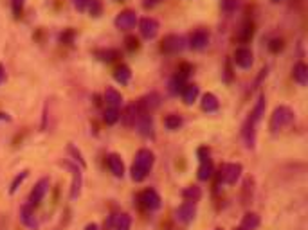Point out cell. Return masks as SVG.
<instances>
[{"label":"cell","mask_w":308,"mask_h":230,"mask_svg":"<svg viewBox=\"0 0 308 230\" xmlns=\"http://www.w3.org/2000/svg\"><path fill=\"white\" fill-rule=\"evenodd\" d=\"M241 173H243V166L238 162H227L220 167L218 173V182L223 185H234L240 180Z\"/></svg>","instance_id":"277c9868"},{"label":"cell","mask_w":308,"mask_h":230,"mask_svg":"<svg viewBox=\"0 0 308 230\" xmlns=\"http://www.w3.org/2000/svg\"><path fill=\"white\" fill-rule=\"evenodd\" d=\"M85 230H99V225L98 223H89V225L85 227Z\"/></svg>","instance_id":"c3c4849f"},{"label":"cell","mask_w":308,"mask_h":230,"mask_svg":"<svg viewBox=\"0 0 308 230\" xmlns=\"http://www.w3.org/2000/svg\"><path fill=\"white\" fill-rule=\"evenodd\" d=\"M116 2H125V0H116Z\"/></svg>","instance_id":"f907efd6"},{"label":"cell","mask_w":308,"mask_h":230,"mask_svg":"<svg viewBox=\"0 0 308 230\" xmlns=\"http://www.w3.org/2000/svg\"><path fill=\"white\" fill-rule=\"evenodd\" d=\"M197 157H198V162H205V160H211V149L207 146H200L197 149Z\"/></svg>","instance_id":"f35d334b"},{"label":"cell","mask_w":308,"mask_h":230,"mask_svg":"<svg viewBox=\"0 0 308 230\" xmlns=\"http://www.w3.org/2000/svg\"><path fill=\"white\" fill-rule=\"evenodd\" d=\"M65 166L71 169L72 173V184H71V200H78L81 194V187H83V167H80L76 162H65Z\"/></svg>","instance_id":"ba28073f"},{"label":"cell","mask_w":308,"mask_h":230,"mask_svg":"<svg viewBox=\"0 0 308 230\" xmlns=\"http://www.w3.org/2000/svg\"><path fill=\"white\" fill-rule=\"evenodd\" d=\"M214 173V166H213V160H205V162H200L198 166V171H197V176L200 182H207L213 176Z\"/></svg>","instance_id":"484cf974"},{"label":"cell","mask_w":308,"mask_h":230,"mask_svg":"<svg viewBox=\"0 0 308 230\" xmlns=\"http://www.w3.org/2000/svg\"><path fill=\"white\" fill-rule=\"evenodd\" d=\"M252 32H254V25L252 23L247 22L243 27H241V32H240V40L243 41V43H247V41L252 38Z\"/></svg>","instance_id":"8d00e7d4"},{"label":"cell","mask_w":308,"mask_h":230,"mask_svg":"<svg viewBox=\"0 0 308 230\" xmlns=\"http://www.w3.org/2000/svg\"><path fill=\"white\" fill-rule=\"evenodd\" d=\"M96 56H98V59L103 61V63H112L116 58H119V52L116 49H101V50H96Z\"/></svg>","instance_id":"f546056e"},{"label":"cell","mask_w":308,"mask_h":230,"mask_svg":"<svg viewBox=\"0 0 308 230\" xmlns=\"http://www.w3.org/2000/svg\"><path fill=\"white\" fill-rule=\"evenodd\" d=\"M234 230H245V229H241V227H236V229H234Z\"/></svg>","instance_id":"681fc988"},{"label":"cell","mask_w":308,"mask_h":230,"mask_svg":"<svg viewBox=\"0 0 308 230\" xmlns=\"http://www.w3.org/2000/svg\"><path fill=\"white\" fill-rule=\"evenodd\" d=\"M139 110V108H137ZM135 131L144 139H155V124H153V115L146 112H137V119L134 124Z\"/></svg>","instance_id":"3957f363"},{"label":"cell","mask_w":308,"mask_h":230,"mask_svg":"<svg viewBox=\"0 0 308 230\" xmlns=\"http://www.w3.org/2000/svg\"><path fill=\"white\" fill-rule=\"evenodd\" d=\"M130 225H132V218L128 214H119L114 230H130Z\"/></svg>","instance_id":"d590c367"},{"label":"cell","mask_w":308,"mask_h":230,"mask_svg":"<svg viewBox=\"0 0 308 230\" xmlns=\"http://www.w3.org/2000/svg\"><path fill=\"white\" fill-rule=\"evenodd\" d=\"M35 207H31L29 203H27L26 207H22V211H20V220H22V223L26 227H29V229H36L38 227V221H36V216H35V211H33Z\"/></svg>","instance_id":"7402d4cb"},{"label":"cell","mask_w":308,"mask_h":230,"mask_svg":"<svg viewBox=\"0 0 308 230\" xmlns=\"http://www.w3.org/2000/svg\"><path fill=\"white\" fill-rule=\"evenodd\" d=\"M272 2H279V0H272Z\"/></svg>","instance_id":"816d5d0a"},{"label":"cell","mask_w":308,"mask_h":230,"mask_svg":"<svg viewBox=\"0 0 308 230\" xmlns=\"http://www.w3.org/2000/svg\"><path fill=\"white\" fill-rule=\"evenodd\" d=\"M294 117H295V113L290 106H286V104L276 106L272 115H270V121H268V130H270V133H272V135L281 133L286 126H290Z\"/></svg>","instance_id":"7a4b0ae2"},{"label":"cell","mask_w":308,"mask_h":230,"mask_svg":"<svg viewBox=\"0 0 308 230\" xmlns=\"http://www.w3.org/2000/svg\"><path fill=\"white\" fill-rule=\"evenodd\" d=\"M261 225V220H259V216L256 214V212H247L245 216L241 218V229L245 230H256L258 227Z\"/></svg>","instance_id":"d4e9b609"},{"label":"cell","mask_w":308,"mask_h":230,"mask_svg":"<svg viewBox=\"0 0 308 230\" xmlns=\"http://www.w3.org/2000/svg\"><path fill=\"white\" fill-rule=\"evenodd\" d=\"M200 108L204 110L205 113H214L218 112L220 108V101L218 97L214 94H211V92H207V94L202 95V101H200Z\"/></svg>","instance_id":"e0dca14e"},{"label":"cell","mask_w":308,"mask_h":230,"mask_svg":"<svg viewBox=\"0 0 308 230\" xmlns=\"http://www.w3.org/2000/svg\"><path fill=\"white\" fill-rule=\"evenodd\" d=\"M105 101H107V106H110V108H121L123 106V95L114 86H107V90H105Z\"/></svg>","instance_id":"d6986e66"},{"label":"cell","mask_w":308,"mask_h":230,"mask_svg":"<svg viewBox=\"0 0 308 230\" xmlns=\"http://www.w3.org/2000/svg\"><path fill=\"white\" fill-rule=\"evenodd\" d=\"M211 41V34L207 29H197L193 31L188 38V47L193 50H204L205 47L209 45Z\"/></svg>","instance_id":"8fae6325"},{"label":"cell","mask_w":308,"mask_h":230,"mask_svg":"<svg viewBox=\"0 0 308 230\" xmlns=\"http://www.w3.org/2000/svg\"><path fill=\"white\" fill-rule=\"evenodd\" d=\"M265 106H267V99H265V94H259L258 99H256V104L254 108H252V112H250V115L256 119V121H261V117L265 115Z\"/></svg>","instance_id":"83f0119b"},{"label":"cell","mask_w":308,"mask_h":230,"mask_svg":"<svg viewBox=\"0 0 308 230\" xmlns=\"http://www.w3.org/2000/svg\"><path fill=\"white\" fill-rule=\"evenodd\" d=\"M186 79H188V77L180 76V74H175V76L170 79V83H168V90H170V94L179 95L180 92L184 90V86H186Z\"/></svg>","instance_id":"cb8c5ba5"},{"label":"cell","mask_w":308,"mask_h":230,"mask_svg":"<svg viewBox=\"0 0 308 230\" xmlns=\"http://www.w3.org/2000/svg\"><path fill=\"white\" fill-rule=\"evenodd\" d=\"M74 36H76V32L72 31V29H67V31H63L62 34H60V41H62V43H67V45H71L72 41H74Z\"/></svg>","instance_id":"ab89813d"},{"label":"cell","mask_w":308,"mask_h":230,"mask_svg":"<svg viewBox=\"0 0 308 230\" xmlns=\"http://www.w3.org/2000/svg\"><path fill=\"white\" fill-rule=\"evenodd\" d=\"M72 5H74V9L78 11V13H85L87 7H89V2L90 0H71Z\"/></svg>","instance_id":"60d3db41"},{"label":"cell","mask_w":308,"mask_h":230,"mask_svg":"<svg viewBox=\"0 0 308 230\" xmlns=\"http://www.w3.org/2000/svg\"><path fill=\"white\" fill-rule=\"evenodd\" d=\"M87 13H89L90 16H94V18L101 16L103 14V2L101 0H90L89 7H87Z\"/></svg>","instance_id":"e575fe53"},{"label":"cell","mask_w":308,"mask_h":230,"mask_svg":"<svg viewBox=\"0 0 308 230\" xmlns=\"http://www.w3.org/2000/svg\"><path fill=\"white\" fill-rule=\"evenodd\" d=\"M139 32L144 40H155L159 31H161V23L159 20L153 18V16H144V18L139 20Z\"/></svg>","instance_id":"9c48e42d"},{"label":"cell","mask_w":308,"mask_h":230,"mask_svg":"<svg viewBox=\"0 0 308 230\" xmlns=\"http://www.w3.org/2000/svg\"><path fill=\"white\" fill-rule=\"evenodd\" d=\"M153 164H155V155L152 149L143 148L135 153L134 164H132V180L134 182H143L146 180V176L152 171Z\"/></svg>","instance_id":"6da1fadb"},{"label":"cell","mask_w":308,"mask_h":230,"mask_svg":"<svg viewBox=\"0 0 308 230\" xmlns=\"http://www.w3.org/2000/svg\"><path fill=\"white\" fill-rule=\"evenodd\" d=\"M114 79H116L119 85L126 86L132 81V68L128 65H119V67L114 70Z\"/></svg>","instance_id":"603a6c76"},{"label":"cell","mask_w":308,"mask_h":230,"mask_svg":"<svg viewBox=\"0 0 308 230\" xmlns=\"http://www.w3.org/2000/svg\"><path fill=\"white\" fill-rule=\"evenodd\" d=\"M164 126L166 130L170 131H177L184 126V119L182 115H177V113H170V115H166L164 117Z\"/></svg>","instance_id":"4316f807"},{"label":"cell","mask_w":308,"mask_h":230,"mask_svg":"<svg viewBox=\"0 0 308 230\" xmlns=\"http://www.w3.org/2000/svg\"><path fill=\"white\" fill-rule=\"evenodd\" d=\"M119 119H121V112H119V108H110L108 106L105 112H103V121L107 122V124H116V122H119Z\"/></svg>","instance_id":"4dcf8cb0"},{"label":"cell","mask_w":308,"mask_h":230,"mask_svg":"<svg viewBox=\"0 0 308 230\" xmlns=\"http://www.w3.org/2000/svg\"><path fill=\"white\" fill-rule=\"evenodd\" d=\"M137 104H128L123 112H121V121H123V124H125L126 128H134L135 124V119H137Z\"/></svg>","instance_id":"ffe728a7"},{"label":"cell","mask_w":308,"mask_h":230,"mask_svg":"<svg viewBox=\"0 0 308 230\" xmlns=\"http://www.w3.org/2000/svg\"><path fill=\"white\" fill-rule=\"evenodd\" d=\"M234 63H236V67L243 68V70L250 68L252 63H254V54H252V50H250L249 47H238L236 52H234Z\"/></svg>","instance_id":"9a60e30c"},{"label":"cell","mask_w":308,"mask_h":230,"mask_svg":"<svg viewBox=\"0 0 308 230\" xmlns=\"http://www.w3.org/2000/svg\"><path fill=\"white\" fill-rule=\"evenodd\" d=\"M67 149H69V155H71V157L74 158V162H76L80 167H83V169H85V167H87V162H85V158H83V155H81L80 149H78L74 144H69V148H67Z\"/></svg>","instance_id":"d6a6232c"},{"label":"cell","mask_w":308,"mask_h":230,"mask_svg":"<svg viewBox=\"0 0 308 230\" xmlns=\"http://www.w3.org/2000/svg\"><path fill=\"white\" fill-rule=\"evenodd\" d=\"M180 95H182L184 104L191 106V104L198 99V95H200V86L195 85V83H189V85L184 86V90L180 92Z\"/></svg>","instance_id":"ac0fdd59"},{"label":"cell","mask_w":308,"mask_h":230,"mask_svg":"<svg viewBox=\"0 0 308 230\" xmlns=\"http://www.w3.org/2000/svg\"><path fill=\"white\" fill-rule=\"evenodd\" d=\"M139 202L143 205L146 211H157V209H161V194L157 193L155 189H144L139 196Z\"/></svg>","instance_id":"4fadbf2b"},{"label":"cell","mask_w":308,"mask_h":230,"mask_svg":"<svg viewBox=\"0 0 308 230\" xmlns=\"http://www.w3.org/2000/svg\"><path fill=\"white\" fill-rule=\"evenodd\" d=\"M27 176H29V171L27 169H24L22 173H18L17 176L13 178V182H11V187H9V194H15L18 191V187L24 184V180H26Z\"/></svg>","instance_id":"836d02e7"},{"label":"cell","mask_w":308,"mask_h":230,"mask_svg":"<svg viewBox=\"0 0 308 230\" xmlns=\"http://www.w3.org/2000/svg\"><path fill=\"white\" fill-rule=\"evenodd\" d=\"M252 185H254V180H252V178H247L245 184H243V200H245L243 203H247L250 200L249 198V191L252 193Z\"/></svg>","instance_id":"b9f144b4"},{"label":"cell","mask_w":308,"mask_h":230,"mask_svg":"<svg viewBox=\"0 0 308 230\" xmlns=\"http://www.w3.org/2000/svg\"><path fill=\"white\" fill-rule=\"evenodd\" d=\"M268 49H270V52H274V54L279 52V50L283 49V40L281 38H274V40L268 43Z\"/></svg>","instance_id":"7bdbcfd3"},{"label":"cell","mask_w":308,"mask_h":230,"mask_svg":"<svg viewBox=\"0 0 308 230\" xmlns=\"http://www.w3.org/2000/svg\"><path fill=\"white\" fill-rule=\"evenodd\" d=\"M107 164H108V169L110 173L116 178H123L125 176V162H123V158L119 157L117 153H110L107 157Z\"/></svg>","instance_id":"2e32d148"},{"label":"cell","mask_w":308,"mask_h":230,"mask_svg":"<svg viewBox=\"0 0 308 230\" xmlns=\"http://www.w3.org/2000/svg\"><path fill=\"white\" fill-rule=\"evenodd\" d=\"M161 49L168 54H180L188 49V38L182 36V34H168L162 40Z\"/></svg>","instance_id":"5b68a950"},{"label":"cell","mask_w":308,"mask_h":230,"mask_svg":"<svg viewBox=\"0 0 308 230\" xmlns=\"http://www.w3.org/2000/svg\"><path fill=\"white\" fill-rule=\"evenodd\" d=\"M49 185H51L49 178H40V180L36 182V185L33 187L31 194H29V205H31V207L40 205L42 200H44L45 194H47V191H49Z\"/></svg>","instance_id":"7c38bea8"},{"label":"cell","mask_w":308,"mask_h":230,"mask_svg":"<svg viewBox=\"0 0 308 230\" xmlns=\"http://www.w3.org/2000/svg\"><path fill=\"white\" fill-rule=\"evenodd\" d=\"M24 5H26V0H11V11H13L15 18H20V16H22Z\"/></svg>","instance_id":"74e56055"},{"label":"cell","mask_w":308,"mask_h":230,"mask_svg":"<svg viewBox=\"0 0 308 230\" xmlns=\"http://www.w3.org/2000/svg\"><path fill=\"white\" fill-rule=\"evenodd\" d=\"M137 108L139 112H146V113H153L159 106H161V95L157 94V92H152V94L144 95L141 99L137 101Z\"/></svg>","instance_id":"5bb4252c"},{"label":"cell","mask_w":308,"mask_h":230,"mask_svg":"<svg viewBox=\"0 0 308 230\" xmlns=\"http://www.w3.org/2000/svg\"><path fill=\"white\" fill-rule=\"evenodd\" d=\"M117 216L119 214H110L105 221V230H114L116 229V223H117Z\"/></svg>","instance_id":"ee69618b"},{"label":"cell","mask_w":308,"mask_h":230,"mask_svg":"<svg viewBox=\"0 0 308 230\" xmlns=\"http://www.w3.org/2000/svg\"><path fill=\"white\" fill-rule=\"evenodd\" d=\"M220 7L225 14H232L240 7V0H220Z\"/></svg>","instance_id":"1f68e13d"},{"label":"cell","mask_w":308,"mask_h":230,"mask_svg":"<svg viewBox=\"0 0 308 230\" xmlns=\"http://www.w3.org/2000/svg\"><path fill=\"white\" fill-rule=\"evenodd\" d=\"M292 77H294V81L301 86H306L308 85V67L299 61V63H295L294 70H292Z\"/></svg>","instance_id":"44dd1931"},{"label":"cell","mask_w":308,"mask_h":230,"mask_svg":"<svg viewBox=\"0 0 308 230\" xmlns=\"http://www.w3.org/2000/svg\"><path fill=\"white\" fill-rule=\"evenodd\" d=\"M195 216H197V202H188V200H186V202L175 211V218H177V221L182 223V225H189V223L195 220Z\"/></svg>","instance_id":"30bf717a"},{"label":"cell","mask_w":308,"mask_h":230,"mask_svg":"<svg viewBox=\"0 0 308 230\" xmlns=\"http://www.w3.org/2000/svg\"><path fill=\"white\" fill-rule=\"evenodd\" d=\"M6 81V67L2 63H0V85Z\"/></svg>","instance_id":"7dc6e473"},{"label":"cell","mask_w":308,"mask_h":230,"mask_svg":"<svg viewBox=\"0 0 308 230\" xmlns=\"http://www.w3.org/2000/svg\"><path fill=\"white\" fill-rule=\"evenodd\" d=\"M161 2H162V0H144L143 7H144V9H153V7H155V5H159Z\"/></svg>","instance_id":"bcb514c9"},{"label":"cell","mask_w":308,"mask_h":230,"mask_svg":"<svg viewBox=\"0 0 308 230\" xmlns=\"http://www.w3.org/2000/svg\"><path fill=\"white\" fill-rule=\"evenodd\" d=\"M137 22H139V16L134 9H123L114 18V25L119 31H132L137 25Z\"/></svg>","instance_id":"52a82bcc"},{"label":"cell","mask_w":308,"mask_h":230,"mask_svg":"<svg viewBox=\"0 0 308 230\" xmlns=\"http://www.w3.org/2000/svg\"><path fill=\"white\" fill-rule=\"evenodd\" d=\"M258 124L252 115L249 113V117L243 122V128H241V139H243V144L247 149H254L256 148V135H258Z\"/></svg>","instance_id":"8992f818"},{"label":"cell","mask_w":308,"mask_h":230,"mask_svg":"<svg viewBox=\"0 0 308 230\" xmlns=\"http://www.w3.org/2000/svg\"><path fill=\"white\" fill-rule=\"evenodd\" d=\"M182 198L188 200V202H198L202 198V189L198 185H189L182 191Z\"/></svg>","instance_id":"f1b7e54d"},{"label":"cell","mask_w":308,"mask_h":230,"mask_svg":"<svg viewBox=\"0 0 308 230\" xmlns=\"http://www.w3.org/2000/svg\"><path fill=\"white\" fill-rule=\"evenodd\" d=\"M126 47H128L130 50L139 49V40L135 36H128V38H126Z\"/></svg>","instance_id":"f6af8a7d"}]
</instances>
